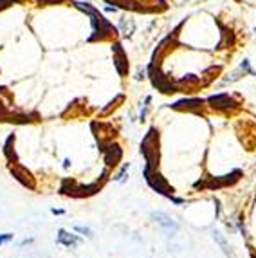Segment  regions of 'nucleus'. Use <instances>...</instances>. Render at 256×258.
<instances>
[{
	"instance_id": "1",
	"label": "nucleus",
	"mask_w": 256,
	"mask_h": 258,
	"mask_svg": "<svg viewBox=\"0 0 256 258\" xmlns=\"http://www.w3.org/2000/svg\"><path fill=\"white\" fill-rule=\"evenodd\" d=\"M112 53H114V64H116L117 73H119L121 76H125V74L128 73V62H126V54L119 42H116V44L112 45Z\"/></svg>"
},
{
	"instance_id": "2",
	"label": "nucleus",
	"mask_w": 256,
	"mask_h": 258,
	"mask_svg": "<svg viewBox=\"0 0 256 258\" xmlns=\"http://www.w3.org/2000/svg\"><path fill=\"white\" fill-rule=\"evenodd\" d=\"M208 101L211 103V107H215V108H229V107H235V105H237V103L229 97V94H217V96L209 97Z\"/></svg>"
},
{
	"instance_id": "3",
	"label": "nucleus",
	"mask_w": 256,
	"mask_h": 258,
	"mask_svg": "<svg viewBox=\"0 0 256 258\" xmlns=\"http://www.w3.org/2000/svg\"><path fill=\"white\" fill-rule=\"evenodd\" d=\"M152 217H154L155 222H157L159 226H163V228H165L168 233H175V231H177V224H175L173 220L170 219L168 215L161 213V211H159V213H154Z\"/></svg>"
},
{
	"instance_id": "4",
	"label": "nucleus",
	"mask_w": 256,
	"mask_h": 258,
	"mask_svg": "<svg viewBox=\"0 0 256 258\" xmlns=\"http://www.w3.org/2000/svg\"><path fill=\"white\" fill-rule=\"evenodd\" d=\"M58 242L60 244H63V246H67V248H73V246H76L78 244V239L74 237V235H69L67 231H60V235H58Z\"/></svg>"
},
{
	"instance_id": "5",
	"label": "nucleus",
	"mask_w": 256,
	"mask_h": 258,
	"mask_svg": "<svg viewBox=\"0 0 256 258\" xmlns=\"http://www.w3.org/2000/svg\"><path fill=\"white\" fill-rule=\"evenodd\" d=\"M60 2H65V0H40L38 4H60Z\"/></svg>"
},
{
	"instance_id": "6",
	"label": "nucleus",
	"mask_w": 256,
	"mask_h": 258,
	"mask_svg": "<svg viewBox=\"0 0 256 258\" xmlns=\"http://www.w3.org/2000/svg\"><path fill=\"white\" fill-rule=\"evenodd\" d=\"M76 231H80V233H87L88 237H92L90 229H87V228H82V226H78V228H76Z\"/></svg>"
},
{
	"instance_id": "7",
	"label": "nucleus",
	"mask_w": 256,
	"mask_h": 258,
	"mask_svg": "<svg viewBox=\"0 0 256 258\" xmlns=\"http://www.w3.org/2000/svg\"><path fill=\"white\" fill-rule=\"evenodd\" d=\"M11 239H13V235H4V237H0V246L5 244L7 240H11Z\"/></svg>"
},
{
	"instance_id": "8",
	"label": "nucleus",
	"mask_w": 256,
	"mask_h": 258,
	"mask_svg": "<svg viewBox=\"0 0 256 258\" xmlns=\"http://www.w3.org/2000/svg\"><path fill=\"white\" fill-rule=\"evenodd\" d=\"M106 2H108V4H116L117 0H106Z\"/></svg>"
}]
</instances>
